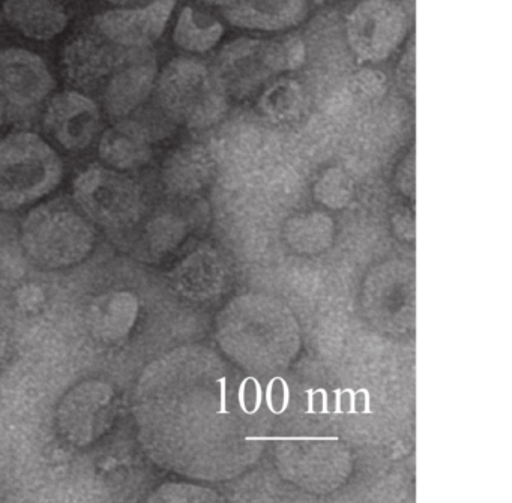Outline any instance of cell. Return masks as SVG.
Segmentation results:
<instances>
[{
  "instance_id": "3957f363",
  "label": "cell",
  "mask_w": 512,
  "mask_h": 503,
  "mask_svg": "<svg viewBox=\"0 0 512 503\" xmlns=\"http://www.w3.org/2000/svg\"><path fill=\"white\" fill-rule=\"evenodd\" d=\"M155 94L167 118L191 130L217 124L227 97L212 68L194 58H175L158 73Z\"/></svg>"
},
{
  "instance_id": "277c9868",
  "label": "cell",
  "mask_w": 512,
  "mask_h": 503,
  "mask_svg": "<svg viewBox=\"0 0 512 503\" xmlns=\"http://www.w3.org/2000/svg\"><path fill=\"white\" fill-rule=\"evenodd\" d=\"M304 59L305 47L298 38L242 37L220 50L212 71L227 95L245 98L274 77L301 67Z\"/></svg>"
},
{
  "instance_id": "9c48e42d",
  "label": "cell",
  "mask_w": 512,
  "mask_h": 503,
  "mask_svg": "<svg viewBox=\"0 0 512 503\" xmlns=\"http://www.w3.org/2000/svg\"><path fill=\"white\" fill-rule=\"evenodd\" d=\"M178 0H154L134 8H113L94 19L95 32L124 49H151L166 32Z\"/></svg>"
},
{
  "instance_id": "8fae6325",
  "label": "cell",
  "mask_w": 512,
  "mask_h": 503,
  "mask_svg": "<svg viewBox=\"0 0 512 503\" xmlns=\"http://www.w3.org/2000/svg\"><path fill=\"white\" fill-rule=\"evenodd\" d=\"M115 394L106 383L85 382L77 385L58 409L61 433L73 445L85 446L94 442L107 422L112 421Z\"/></svg>"
},
{
  "instance_id": "f1b7e54d",
  "label": "cell",
  "mask_w": 512,
  "mask_h": 503,
  "mask_svg": "<svg viewBox=\"0 0 512 503\" xmlns=\"http://www.w3.org/2000/svg\"><path fill=\"white\" fill-rule=\"evenodd\" d=\"M341 391H343V389H341ZM343 392H347V394H350V410H349V413H358V410H356V407H355L356 392L353 391V389H350V388L344 389Z\"/></svg>"
},
{
  "instance_id": "30bf717a",
  "label": "cell",
  "mask_w": 512,
  "mask_h": 503,
  "mask_svg": "<svg viewBox=\"0 0 512 503\" xmlns=\"http://www.w3.org/2000/svg\"><path fill=\"white\" fill-rule=\"evenodd\" d=\"M158 77V64L151 49H127L121 64L104 85V110L113 121L130 118L146 103Z\"/></svg>"
},
{
  "instance_id": "f546056e",
  "label": "cell",
  "mask_w": 512,
  "mask_h": 503,
  "mask_svg": "<svg viewBox=\"0 0 512 503\" xmlns=\"http://www.w3.org/2000/svg\"><path fill=\"white\" fill-rule=\"evenodd\" d=\"M305 394L308 395V410H305V413H314V392L313 389H307Z\"/></svg>"
},
{
  "instance_id": "d4e9b609",
  "label": "cell",
  "mask_w": 512,
  "mask_h": 503,
  "mask_svg": "<svg viewBox=\"0 0 512 503\" xmlns=\"http://www.w3.org/2000/svg\"><path fill=\"white\" fill-rule=\"evenodd\" d=\"M7 353V338H5L4 332L0 331V365L4 364Z\"/></svg>"
},
{
  "instance_id": "6da1fadb",
  "label": "cell",
  "mask_w": 512,
  "mask_h": 503,
  "mask_svg": "<svg viewBox=\"0 0 512 503\" xmlns=\"http://www.w3.org/2000/svg\"><path fill=\"white\" fill-rule=\"evenodd\" d=\"M20 244L40 268L58 271L85 262L97 245L95 224L67 199L38 203L23 218Z\"/></svg>"
},
{
  "instance_id": "9a60e30c",
  "label": "cell",
  "mask_w": 512,
  "mask_h": 503,
  "mask_svg": "<svg viewBox=\"0 0 512 503\" xmlns=\"http://www.w3.org/2000/svg\"><path fill=\"white\" fill-rule=\"evenodd\" d=\"M2 13L14 31L34 41L55 40L70 23L64 0H2Z\"/></svg>"
},
{
  "instance_id": "e0dca14e",
  "label": "cell",
  "mask_w": 512,
  "mask_h": 503,
  "mask_svg": "<svg viewBox=\"0 0 512 503\" xmlns=\"http://www.w3.org/2000/svg\"><path fill=\"white\" fill-rule=\"evenodd\" d=\"M95 305L92 328L103 340H121L136 322L137 301L131 293L113 292L101 296Z\"/></svg>"
},
{
  "instance_id": "7c38bea8",
  "label": "cell",
  "mask_w": 512,
  "mask_h": 503,
  "mask_svg": "<svg viewBox=\"0 0 512 503\" xmlns=\"http://www.w3.org/2000/svg\"><path fill=\"white\" fill-rule=\"evenodd\" d=\"M124 47L110 43L98 32L74 37L62 53V70L71 85L82 89L106 85L121 64Z\"/></svg>"
},
{
  "instance_id": "cb8c5ba5",
  "label": "cell",
  "mask_w": 512,
  "mask_h": 503,
  "mask_svg": "<svg viewBox=\"0 0 512 503\" xmlns=\"http://www.w3.org/2000/svg\"><path fill=\"white\" fill-rule=\"evenodd\" d=\"M248 380H250V377H245V379L242 380L241 388H239V404H241L242 412L250 415V410L247 409V404H245V385H247Z\"/></svg>"
},
{
  "instance_id": "8992f818",
  "label": "cell",
  "mask_w": 512,
  "mask_h": 503,
  "mask_svg": "<svg viewBox=\"0 0 512 503\" xmlns=\"http://www.w3.org/2000/svg\"><path fill=\"white\" fill-rule=\"evenodd\" d=\"M409 19L392 0H362L346 20V38L359 62L379 64L391 58L406 40Z\"/></svg>"
},
{
  "instance_id": "52a82bcc",
  "label": "cell",
  "mask_w": 512,
  "mask_h": 503,
  "mask_svg": "<svg viewBox=\"0 0 512 503\" xmlns=\"http://www.w3.org/2000/svg\"><path fill=\"white\" fill-rule=\"evenodd\" d=\"M43 125L46 133L68 152H83L103 130L100 106L76 89L58 92L47 100Z\"/></svg>"
},
{
  "instance_id": "2e32d148",
  "label": "cell",
  "mask_w": 512,
  "mask_h": 503,
  "mask_svg": "<svg viewBox=\"0 0 512 503\" xmlns=\"http://www.w3.org/2000/svg\"><path fill=\"white\" fill-rule=\"evenodd\" d=\"M224 35V26L206 11L185 5L173 28V43L188 53L211 52Z\"/></svg>"
},
{
  "instance_id": "4fadbf2b",
  "label": "cell",
  "mask_w": 512,
  "mask_h": 503,
  "mask_svg": "<svg viewBox=\"0 0 512 503\" xmlns=\"http://www.w3.org/2000/svg\"><path fill=\"white\" fill-rule=\"evenodd\" d=\"M220 8L235 28L281 32L295 28L307 16V0H203Z\"/></svg>"
},
{
  "instance_id": "d6986e66",
  "label": "cell",
  "mask_w": 512,
  "mask_h": 503,
  "mask_svg": "<svg viewBox=\"0 0 512 503\" xmlns=\"http://www.w3.org/2000/svg\"><path fill=\"white\" fill-rule=\"evenodd\" d=\"M107 4L115 8H134L142 5L151 4L154 0H106Z\"/></svg>"
},
{
  "instance_id": "ba28073f",
  "label": "cell",
  "mask_w": 512,
  "mask_h": 503,
  "mask_svg": "<svg viewBox=\"0 0 512 503\" xmlns=\"http://www.w3.org/2000/svg\"><path fill=\"white\" fill-rule=\"evenodd\" d=\"M56 89L47 62L23 47L0 49V98L16 109H35L46 103Z\"/></svg>"
},
{
  "instance_id": "44dd1931",
  "label": "cell",
  "mask_w": 512,
  "mask_h": 503,
  "mask_svg": "<svg viewBox=\"0 0 512 503\" xmlns=\"http://www.w3.org/2000/svg\"><path fill=\"white\" fill-rule=\"evenodd\" d=\"M217 383H220V388H221V406H220V410H218V413H220V415H227V413H229V410H227V406H226V403H227V377L224 376V377H220V379L217 380Z\"/></svg>"
},
{
  "instance_id": "7a4b0ae2",
  "label": "cell",
  "mask_w": 512,
  "mask_h": 503,
  "mask_svg": "<svg viewBox=\"0 0 512 503\" xmlns=\"http://www.w3.org/2000/svg\"><path fill=\"white\" fill-rule=\"evenodd\" d=\"M65 164L59 152L34 131H11L0 139V209L31 208L58 190Z\"/></svg>"
},
{
  "instance_id": "4316f807",
  "label": "cell",
  "mask_w": 512,
  "mask_h": 503,
  "mask_svg": "<svg viewBox=\"0 0 512 503\" xmlns=\"http://www.w3.org/2000/svg\"><path fill=\"white\" fill-rule=\"evenodd\" d=\"M314 394H322L323 397V406L322 410H320V413H331V410H328V394H326L325 389H316V391H314Z\"/></svg>"
},
{
  "instance_id": "4dcf8cb0",
  "label": "cell",
  "mask_w": 512,
  "mask_h": 503,
  "mask_svg": "<svg viewBox=\"0 0 512 503\" xmlns=\"http://www.w3.org/2000/svg\"><path fill=\"white\" fill-rule=\"evenodd\" d=\"M5 118H7V110H5L4 100L0 98V128L4 127Z\"/></svg>"
},
{
  "instance_id": "1f68e13d",
  "label": "cell",
  "mask_w": 512,
  "mask_h": 503,
  "mask_svg": "<svg viewBox=\"0 0 512 503\" xmlns=\"http://www.w3.org/2000/svg\"><path fill=\"white\" fill-rule=\"evenodd\" d=\"M341 389H337V391H335V398H337V404H335V410H334V413H343V410H341Z\"/></svg>"
},
{
  "instance_id": "5bb4252c",
  "label": "cell",
  "mask_w": 512,
  "mask_h": 503,
  "mask_svg": "<svg viewBox=\"0 0 512 503\" xmlns=\"http://www.w3.org/2000/svg\"><path fill=\"white\" fill-rule=\"evenodd\" d=\"M98 155L101 163L112 169L127 173L140 170L151 160L152 134L139 121H115L100 134Z\"/></svg>"
},
{
  "instance_id": "7402d4cb",
  "label": "cell",
  "mask_w": 512,
  "mask_h": 503,
  "mask_svg": "<svg viewBox=\"0 0 512 503\" xmlns=\"http://www.w3.org/2000/svg\"><path fill=\"white\" fill-rule=\"evenodd\" d=\"M277 382L283 383V391H284L283 406H281V410H277V413H275V415H280V413L286 412L287 406H289L290 391H289V385H287V382H286V380L283 379V377H277Z\"/></svg>"
},
{
  "instance_id": "ffe728a7",
  "label": "cell",
  "mask_w": 512,
  "mask_h": 503,
  "mask_svg": "<svg viewBox=\"0 0 512 503\" xmlns=\"http://www.w3.org/2000/svg\"><path fill=\"white\" fill-rule=\"evenodd\" d=\"M245 440H338L337 436L334 437H260L253 436L247 437Z\"/></svg>"
},
{
  "instance_id": "484cf974",
  "label": "cell",
  "mask_w": 512,
  "mask_h": 503,
  "mask_svg": "<svg viewBox=\"0 0 512 503\" xmlns=\"http://www.w3.org/2000/svg\"><path fill=\"white\" fill-rule=\"evenodd\" d=\"M275 382H277V377H274V379H272L271 382H269L268 392H266V403H268L269 412L274 413V415H275V413H277V410L274 409V404H272L271 392H272V388H274Z\"/></svg>"
},
{
  "instance_id": "ac0fdd59",
  "label": "cell",
  "mask_w": 512,
  "mask_h": 503,
  "mask_svg": "<svg viewBox=\"0 0 512 503\" xmlns=\"http://www.w3.org/2000/svg\"><path fill=\"white\" fill-rule=\"evenodd\" d=\"M398 79H400L401 86H406L413 97V89H415V46H413V40L409 41L406 53L401 59Z\"/></svg>"
},
{
  "instance_id": "5b68a950",
  "label": "cell",
  "mask_w": 512,
  "mask_h": 503,
  "mask_svg": "<svg viewBox=\"0 0 512 503\" xmlns=\"http://www.w3.org/2000/svg\"><path fill=\"white\" fill-rule=\"evenodd\" d=\"M73 200L94 224L107 230H127L140 223L143 194L127 172L91 164L73 181Z\"/></svg>"
},
{
  "instance_id": "603a6c76",
  "label": "cell",
  "mask_w": 512,
  "mask_h": 503,
  "mask_svg": "<svg viewBox=\"0 0 512 503\" xmlns=\"http://www.w3.org/2000/svg\"><path fill=\"white\" fill-rule=\"evenodd\" d=\"M250 379L253 380L254 385H256V407H254V410H250V415H254V413H257L260 410V404H262L263 395L262 386H260L259 380H257L256 377H250Z\"/></svg>"
},
{
  "instance_id": "d6a6232c",
  "label": "cell",
  "mask_w": 512,
  "mask_h": 503,
  "mask_svg": "<svg viewBox=\"0 0 512 503\" xmlns=\"http://www.w3.org/2000/svg\"><path fill=\"white\" fill-rule=\"evenodd\" d=\"M316 4H329V2H338V0H313Z\"/></svg>"
},
{
  "instance_id": "83f0119b",
  "label": "cell",
  "mask_w": 512,
  "mask_h": 503,
  "mask_svg": "<svg viewBox=\"0 0 512 503\" xmlns=\"http://www.w3.org/2000/svg\"><path fill=\"white\" fill-rule=\"evenodd\" d=\"M358 394H364L365 395V407H364V413H373V410H371L370 407V392H368L367 388L359 389Z\"/></svg>"
}]
</instances>
